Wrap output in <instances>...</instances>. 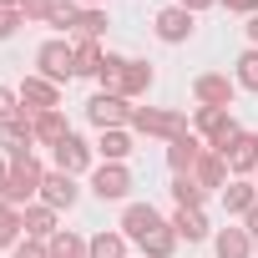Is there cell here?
Here are the masks:
<instances>
[{
	"label": "cell",
	"instance_id": "1",
	"mask_svg": "<svg viewBox=\"0 0 258 258\" xmlns=\"http://www.w3.org/2000/svg\"><path fill=\"white\" fill-rule=\"evenodd\" d=\"M41 182H46V167L36 162V152H26V157H11V182H6V203H11V208H26L31 198H41Z\"/></svg>",
	"mask_w": 258,
	"mask_h": 258
},
{
	"label": "cell",
	"instance_id": "2",
	"mask_svg": "<svg viewBox=\"0 0 258 258\" xmlns=\"http://www.w3.org/2000/svg\"><path fill=\"white\" fill-rule=\"evenodd\" d=\"M192 121H198V137H203L213 152H228V147L238 142V132H243V126L233 121V111H228V106H198V116H192Z\"/></svg>",
	"mask_w": 258,
	"mask_h": 258
},
{
	"label": "cell",
	"instance_id": "3",
	"mask_svg": "<svg viewBox=\"0 0 258 258\" xmlns=\"http://www.w3.org/2000/svg\"><path fill=\"white\" fill-rule=\"evenodd\" d=\"M132 132L177 142V137L187 132V116H182V111H167V106H137V111H132Z\"/></svg>",
	"mask_w": 258,
	"mask_h": 258
},
{
	"label": "cell",
	"instance_id": "4",
	"mask_svg": "<svg viewBox=\"0 0 258 258\" xmlns=\"http://www.w3.org/2000/svg\"><path fill=\"white\" fill-rule=\"evenodd\" d=\"M36 66H41V76H46L51 86H61V81L76 76V46H71V41H46V46L36 51Z\"/></svg>",
	"mask_w": 258,
	"mask_h": 258
},
{
	"label": "cell",
	"instance_id": "5",
	"mask_svg": "<svg viewBox=\"0 0 258 258\" xmlns=\"http://www.w3.org/2000/svg\"><path fill=\"white\" fill-rule=\"evenodd\" d=\"M157 228H167V218H162L152 203H126V213H121V238H126V243L142 248Z\"/></svg>",
	"mask_w": 258,
	"mask_h": 258
},
{
	"label": "cell",
	"instance_id": "6",
	"mask_svg": "<svg viewBox=\"0 0 258 258\" xmlns=\"http://www.w3.org/2000/svg\"><path fill=\"white\" fill-rule=\"evenodd\" d=\"M147 86H152V66H147V61H121V66H116V76H106V81H101V91L126 96V101L142 96Z\"/></svg>",
	"mask_w": 258,
	"mask_h": 258
},
{
	"label": "cell",
	"instance_id": "7",
	"mask_svg": "<svg viewBox=\"0 0 258 258\" xmlns=\"http://www.w3.org/2000/svg\"><path fill=\"white\" fill-rule=\"evenodd\" d=\"M132 101H126V96H111V91H96L91 101H86V116L101 126V132H111V126H126V121H132Z\"/></svg>",
	"mask_w": 258,
	"mask_h": 258
},
{
	"label": "cell",
	"instance_id": "8",
	"mask_svg": "<svg viewBox=\"0 0 258 258\" xmlns=\"http://www.w3.org/2000/svg\"><path fill=\"white\" fill-rule=\"evenodd\" d=\"M56 106H61V91H56L46 76H26V81H21V116H26V121H36L41 111H56Z\"/></svg>",
	"mask_w": 258,
	"mask_h": 258
},
{
	"label": "cell",
	"instance_id": "9",
	"mask_svg": "<svg viewBox=\"0 0 258 258\" xmlns=\"http://www.w3.org/2000/svg\"><path fill=\"white\" fill-rule=\"evenodd\" d=\"M91 192L101 203H121L126 192H132V172H126V162H101L91 172Z\"/></svg>",
	"mask_w": 258,
	"mask_h": 258
},
{
	"label": "cell",
	"instance_id": "10",
	"mask_svg": "<svg viewBox=\"0 0 258 258\" xmlns=\"http://www.w3.org/2000/svg\"><path fill=\"white\" fill-rule=\"evenodd\" d=\"M192 96H198L203 106H233V96H238V81H228L223 71H203V76L192 81Z\"/></svg>",
	"mask_w": 258,
	"mask_h": 258
},
{
	"label": "cell",
	"instance_id": "11",
	"mask_svg": "<svg viewBox=\"0 0 258 258\" xmlns=\"http://www.w3.org/2000/svg\"><path fill=\"white\" fill-rule=\"evenodd\" d=\"M76 198H81L76 177H71V172H61V167H51V172H46V182H41V203H46V208H76Z\"/></svg>",
	"mask_w": 258,
	"mask_h": 258
},
{
	"label": "cell",
	"instance_id": "12",
	"mask_svg": "<svg viewBox=\"0 0 258 258\" xmlns=\"http://www.w3.org/2000/svg\"><path fill=\"white\" fill-rule=\"evenodd\" d=\"M192 21H198L192 11H182V6H167V11H157V21H152V26H157V41L177 46V41H187V36H192Z\"/></svg>",
	"mask_w": 258,
	"mask_h": 258
},
{
	"label": "cell",
	"instance_id": "13",
	"mask_svg": "<svg viewBox=\"0 0 258 258\" xmlns=\"http://www.w3.org/2000/svg\"><path fill=\"white\" fill-rule=\"evenodd\" d=\"M203 152H208V142H203L198 132H182L177 142H167V167L182 177V172H192V167H198V157H203Z\"/></svg>",
	"mask_w": 258,
	"mask_h": 258
},
{
	"label": "cell",
	"instance_id": "14",
	"mask_svg": "<svg viewBox=\"0 0 258 258\" xmlns=\"http://www.w3.org/2000/svg\"><path fill=\"white\" fill-rule=\"evenodd\" d=\"M187 177H192V182H198V187H203V192H213V187H228V157H223V152H213V147H208V152H203V157H198V167H192V172H187Z\"/></svg>",
	"mask_w": 258,
	"mask_h": 258
},
{
	"label": "cell",
	"instance_id": "15",
	"mask_svg": "<svg viewBox=\"0 0 258 258\" xmlns=\"http://www.w3.org/2000/svg\"><path fill=\"white\" fill-rule=\"evenodd\" d=\"M223 157H228V172H238V177L258 172V132H238V142H233Z\"/></svg>",
	"mask_w": 258,
	"mask_h": 258
},
{
	"label": "cell",
	"instance_id": "16",
	"mask_svg": "<svg viewBox=\"0 0 258 258\" xmlns=\"http://www.w3.org/2000/svg\"><path fill=\"white\" fill-rule=\"evenodd\" d=\"M0 147H6L11 157H26L36 147V132H31V121L26 116H11V121H0Z\"/></svg>",
	"mask_w": 258,
	"mask_h": 258
},
{
	"label": "cell",
	"instance_id": "17",
	"mask_svg": "<svg viewBox=\"0 0 258 258\" xmlns=\"http://www.w3.org/2000/svg\"><path fill=\"white\" fill-rule=\"evenodd\" d=\"M56 167H61V172H71V177H76V172H86V167H91V147H86L76 132H71V137H61V142H56Z\"/></svg>",
	"mask_w": 258,
	"mask_h": 258
},
{
	"label": "cell",
	"instance_id": "18",
	"mask_svg": "<svg viewBox=\"0 0 258 258\" xmlns=\"http://www.w3.org/2000/svg\"><path fill=\"white\" fill-rule=\"evenodd\" d=\"M21 218H26V238H41V243H51L61 228H56V208H46V203H26L21 208Z\"/></svg>",
	"mask_w": 258,
	"mask_h": 258
},
{
	"label": "cell",
	"instance_id": "19",
	"mask_svg": "<svg viewBox=\"0 0 258 258\" xmlns=\"http://www.w3.org/2000/svg\"><path fill=\"white\" fill-rule=\"evenodd\" d=\"M31 132H36V142L41 147H56L61 137H71V126H66V111L56 106V111H41L36 121H31Z\"/></svg>",
	"mask_w": 258,
	"mask_h": 258
},
{
	"label": "cell",
	"instance_id": "20",
	"mask_svg": "<svg viewBox=\"0 0 258 258\" xmlns=\"http://www.w3.org/2000/svg\"><path fill=\"white\" fill-rule=\"evenodd\" d=\"M213 248H218V258H253V233L248 228H223L213 238Z\"/></svg>",
	"mask_w": 258,
	"mask_h": 258
},
{
	"label": "cell",
	"instance_id": "21",
	"mask_svg": "<svg viewBox=\"0 0 258 258\" xmlns=\"http://www.w3.org/2000/svg\"><path fill=\"white\" fill-rule=\"evenodd\" d=\"M172 233L187 238V243H203V238H208V218H203V208H177V213H172Z\"/></svg>",
	"mask_w": 258,
	"mask_h": 258
},
{
	"label": "cell",
	"instance_id": "22",
	"mask_svg": "<svg viewBox=\"0 0 258 258\" xmlns=\"http://www.w3.org/2000/svg\"><path fill=\"white\" fill-rule=\"evenodd\" d=\"M96 152H101V162H126V152H132V132H126V126L101 132L96 137Z\"/></svg>",
	"mask_w": 258,
	"mask_h": 258
},
{
	"label": "cell",
	"instance_id": "23",
	"mask_svg": "<svg viewBox=\"0 0 258 258\" xmlns=\"http://www.w3.org/2000/svg\"><path fill=\"white\" fill-rule=\"evenodd\" d=\"M253 203H258V187H253V182H243V177H238V182H228V187H223V208H228V213H243V218H248V208H253Z\"/></svg>",
	"mask_w": 258,
	"mask_h": 258
},
{
	"label": "cell",
	"instance_id": "24",
	"mask_svg": "<svg viewBox=\"0 0 258 258\" xmlns=\"http://www.w3.org/2000/svg\"><path fill=\"white\" fill-rule=\"evenodd\" d=\"M86 258H126V238L101 228L96 238H86Z\"/></svg>",
	"mask_w": 258,
	"mask_h": 258
},
{
	"label": "cell",
	"instance_id": "25",
	"mask_svg": "<svg viewBox=\"0 0 258 258\" xmlns=\"http://www.w3.org/2000/svg\"><path fill=\"white\" fill-rule=\"evenodd\" d=\"M21 233H26L21 208H11L6 198H0V248H16V243H21Z\"/></svg>",
	"mask_w": 258,
	"mask_h": 258
},
{
	"label": "cell",
	"instance_id": "26",
	"mask_svg": "<svg viewBox=\"0 0 258 258\" xmlns=\"http://www.w3.org/2000/svg\"><path fill=\"white\" fill-rule=\"evenodd\" d=\"M101 61H106L101 41H76V76H101Z\"/></svg>",
	"mask_w": 258,
	"mask_h": 258
},
{
	"label": "cell",
	"instance_id": "27",
	"mask_svg": "<svg viewBox=\"0 0 258 258\" xmlns=\"http://www.w3.org/2000/svg\"><path fill=\"white\" fill-rule=\"evenodd\" d=\"M46 253H51V258H86V238L71 233V228H61V233L46 243Z\"/></svg>",
	"mask_w": 258,
	"mask_h": 258
},
{
	"label": "cell",
	"instance_id": "28",
	"mask_svg": "<svg viewBox=\"0 0 258 258\" xmlns=\"http://www.w3.org/2000/svg\"><path fill=\"white\" fill-rule=\"evenodd\" d=\"M177 243H182V238H177V233H172V223H167V228H157V233L142 243V253H147V258H172V248H177Z\"/></svg>",
	"mask_w": 258,
	"mask_h": 258
},
{
	"label": "cell",
	"instance_id": "29",
	"mask_svg": "<svg viewBox=\"0 0 258 258\" xmlns=\"http://www.w3.org/2000/svg\"><path fill=\"white\" fill-rule=\"evenodd\" d=\"M101 36H106V11H81L76 41H101Z\"/></svg>",
	"mask_w": 258,
	"mask_h": 258
},
{
	"label": "cell",
	"instance_id": "30",
	"mask_svg": "<svg viewBox=\"0 0 258 258\" xmlns=\"http://www.w3.org/2000/svg\"><path fill=\"white\" fill-rule=\"evenodd\" d=\"M172 198H177V208H203V198H208V192L182 172V177H172Z\"/></svg>",
	"mask_w": 258,
	"mask_h": 258
},
{
	"label": "cell",
	"instance_id": "31",
	"mask_svg": "<svg viewBox=\"0 0 258 258\" xmlns=\"http://www.w3.org/2000/svg\"><path fill=\"white\" fill-rule=\"evenodd\" d=\"M76 21H81V6H71V0H61V6L51 11V21H46V26H56V31H76Z\"/></svg>",
	"mask_w": 258,
	"mask_h": 258
},
{
	"label": "cell",
	"instance_id": "32",
	"mask_svg": "<svg viewBox=\"0 0 258 258\" xmlns=\"http://www.w3.org/2000/svg\"><path fill=\"white\" fill-rule=\"evenodd\" d=\"M238 86L258 91V51H243V56H238Z\"/></svg>",
	"mask_w": 258,
	"mask_h": 258
},
{
	"label": "cell",
	"instance_id": "33",
	"mask_svg": "<svg viewBox=\"0 0 258 258\" xmlns=\"http://www.w3.org/2000/svg\"><path fill=\"white\" fill-rule=\"evenodd\" d=\"M56 6H61V0H21V16L26 21H51Z\"/></svg>",
	"mask_w": 258,
	"mask_h": 258
},
{
	"label": "cell",
	"instance_id": "34",
	"mask_svg": "<svg viewBox=\"0 0 258 258\" xmlns=\"http://www.w3.org/2000/svg\"><path fill=\"white\" fill-rule=\"evenodd\" d=\"M11 258H51V253H46V243H41V238H21V243L11 248Z\"/></svg>",
	"mask_w": 258,
	"mask_h": 258
},
{
	"label": "cell",
	"instance_id": "35",
	"mask_svg": "<svg viewBox=\"0 0 258 258\" xmlns=\"http://www.w3.org/2000/svg\"><path fill=\"white\" fill-rule=\"evenodd\" d=\"M11 116H21V91L0 86V121H11Z\"/></svg>",
	"mask_w": 258,
	"mask_h": 258
},
{
	"label": "cell",
	"instance_id": "36",
	"mask_svg": "<svg viewBox=\"0 0 258 258\" xmlns=\"http://www.w3.org/2000/svg\"><path fill=\"white\" fill-rule=\"evenodd\" d=\"M21 21H26V16H21V11H0V41H11V36H16V26H21Z\"/></svg>",
	"mask_w": 258,
	"mask_h": 258
},
{
	"label": "cell",
	"instance_id": "37",
	"mask_svg": "<svg viewBox=\"0 0 258 258\" xmlns=\"http://www.w3.org/2000/svg\"><path fill=\"white\" fill-rule=\"evenodd\" d=\"M218 6H228V11H238V16H258V0H218Z\"/></svg>",
	"mask_w": 258,
	"mask_h": 258
},
{
	"label": "cell",
	"instance_id": "38",
	"mask_svg": "<svg viewBox=\"0 0 258 258\" xmlns=\"http://www.w3.org/2000/svg\"><path fill=\"white\" fill-rule=\"evenodd\" d=\"M177 6H182V11H192V16H198V11H208V6H218V0H177Z\"/></svg>",
	"mask_w": 258,
	"mask_h": 258
},
{
	"label": "cell",
	"instance_id": "39",
	"mask_svg": "<svg viewBox=\"0 0 258 258\" xmlns=\"http://www.w3.org/2000/svg\"><path fill=\"white\" fill-rule=\"evenodd\" d=\"M243 228H248V233H253V238H258V203H253V208H248V218H243Z\"/></svg>",
	"mask_w": 258,
	"mask_h": 258
},
{
	"label": "cell",
	"instance_id": "40",
	"mask_svg": "<svg viewBox=\"0 0 258 258\" xmlns=\"http://www.w3.org/2000/svg\"><path fill=\"white\" fill-rule=\"evenodd\" d=\"M248 41H253V51H258V16H248Z\"/></svg>",
	"mask_w": 258,
	"mask_h": 258
},
{
	"label": "cell",
	"instance_id": "41",
	"mask_svg": "<svg viewBox=\"0 0 258 258\" xmlns=\"http://www.w3.org/2000/svg\"><path fill=\"white\" fill-rule=\"evenodd\" d=\"M6 182H11V162H0V198H6Z\"/></svg>",
	"mask_w": 258,
	"mask_h": 258
},
{
	"label": "cell",
	"instance_id": "42",
	"mask_svg": "<svg viewBox=\"0 0 258 258\" xmlns=\"http://www.w3.org/2000/svg\"><path fill=\"white\" fill-rule=\"evenodd\" d=\"M0 11H21V0H0Z\"/></svg>",
	"mask_w": 258,
	"mask_h": 258
},
{
	"label": "cell",
	"instance_id": "43",
	"mask_svg": "<svg viewBox=\"0 0 258 258\" xmlns=\"http://www.w3.org/2000/svg\"><path fill=\"white\" fill-rule=\"evenodd\" d=\"M81 6H86V11H101V6H106V0H81Z\"/></svg>",
	"mask_w": 258,
	"mask_h": 258
},
{
	"label": "cell",
	"instance_id": "44",
	"mask_svg": "<svg viewBox=\"0 0 258 258\" xmlns=\"http://www.w3.org/2000/svg\"><path fill=\"white\" fill-rule=\"evenodd\" d=\"M253 187H258V172H253Z\"/></svg>",
	"mask_w": 258,
	"mask_h": 258
},
{
	"label": "cell",
	"instance_id": "45",
	"mask_svg": "<svg viewBox=\"0 0 258 258\" xmlns=\"http://www.w3.org/2000/svg\"><path fill=\"white\" fill-rule=\"evenodd\" d=\"M253 253H258V238H253Z\"/></svg>",
	"mask_w": 258,
	"mask_h": 258
}]
</instances>
